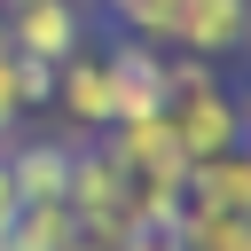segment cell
Returning <instances> with one entry per match:
<instances>
[{"label":"cell","instance_id":"1","mask_svg":"<svg viewBox=\"0 0 251 251\" xmlns=\"http://www.w3.org/2000/svg\"><path fill=\"white\" fill-rule=\"evenodd\" d=\"M165 126H173L188 165H204V157L243 141V110H235V86L220 78V63L173 55V71H165Z\"/></svg>","mask_w":251,"mask_h":251},{"label":"cell","instance_id":"2","mask_svg":"<svg viewBox=\"0 0 251 251\" xmlns=\"http://www.w3.org/2000/svg\"><path fill=\"white\" fill-rule=\"evenodd\" d=\"M71 220L78 227H94V235H126L133 227V180H126V165L102 149V141H78L71 149Z\"/></svg>","mask_w":251,"mask_h":251},{"label":"cell","instance_id":"3","mask_svg":"<svg viewBox=\"0 0 251 251\" xmlns=\"http://www.w3.org/2000/svg\"><path fill=\"white\" fill-rule=\"evenodd\" d=\"M47 110H63V126H78V141H94V133H110L118 126V94H110V55L86 39L71 63H55V94H47Z\"/></svg>","mask_w":251,"mask_h":251},{"label":"cell","instance_id":"4","mask_svg":"<svg viewBox=\"0 0 251 251\" xmlns=\"http://www.w3.org/2000/svg\"><path fill=\"white\" fill-rule=\"evenodd\" d=\"M0 39L31 63H71L86 47V0H16L0 16Z\"/></svg>","mask_w":251,"mask_h":251},{"label":"cell","instance_id":"5","mask_svg":"<svg viewBox=\"0 0 251 251\" xmlns=\"http://www.w3.org/2000/svg\"><path fill=\"white\" fill-rule=\"evenodd\" d=\"M94 141L126 165V180H173V188H188V157H180L165 110H149V118H118V126L94 133Z\"/></svg>","mask_w":251,"mask_h":251},{"label":"cell","instance_id":"6","mask_svg":"<svg viewBox=\"0 0 251 251\" xmlns=\"http://www.w3.org/2000/svg\"><path fill=\"white\" fill-rule=\"evenodd\" d=\"M243 39H251V0H180L173 16V55L220 63V55H243Z\"/></svg>","mask_w":251,"mask_h":251},{"label":"cell","instance_id":"7","mask_svg":"<svg viewBox=\"0 0 251 251\" xmlns=\"http://www.w3.org/2000/svg\"><path fill=\"white\" fill-rule=\"evenodd\" d=\"M102 55H110V94H118V118H149V110H165V71H173V47L118 39V47H102Z\"/></svg>","mask_w":251,"mask_h":251},{"label":"cell","instance_id":"8","mask_svg":"<svg viewBox=\"0 0 251 251\" xmlns=\"http://www.w3.org/2000/svg\"><path fill=\"white\" fill-rule=\"evenodd\" d=\"M71 149H78V141H8L0 157H8L16 196H24V204H63V196H71Z\"/></svg>","mask_w":251,"mask_h":251},{"label":"cell","instance_id":"9","mask_svg":"<svg viewBox=\"0 0 251 251\" xmlns=\"http://www.w3.org/2000/svg\"><path fill=\"white\" fill-rule=\"evenodd\" d=\"M188 204L251 220V141H235V149H220V157L188 165Z\"/></svg>","mask_w":251,"mask_h":251},{"label":"cell","instance_id":"10","mask_svg":"<svg viewBox=\"0 0 251 251\" xmlns=\"http://www.w3.org/2000/svg\"><path fill=\"white\" fill-rule=\"evenodd\" d=\"M71 235H78V220H71V204H24L0 251H71Z\"/></svg>","mask_w":251,"mask_h":251},{"label":"cell","instance_id":"11","mask_svg":"<svg viewBox=\"0 0 251 251\" xmlns=\"http://www.w3.org/2000/svg\"><path fill=\"white\" fill-rule=\"evenodd\" d=\"M180 251H251V220H235V212H204V204H180Z\"/></svg>","mask_w":251,"mask_h":251},{"label":"cell","instance_id":"12","mask_svg":"<svg viewBox=\"0 0 251 251\" xmlns=\"http://www.w3.org/2000/svg\"><path fill=\"white\" fill-rule=\"evenodd\" d=\"M8 55H16V47H8ZM16 94H24V110H47V94H55V63L16 55Z\"/></svg>","mask_w":251,"mask_h":251},{"label":"cell","instance_id":"13","mask_svg":"<svg viewBox=\"0 0 251 251\" xmlns=\"http://www.w3.org/2000/svg\"><path fill=\"white\" fill-rule=\"evenodd\" d=\"M16 126H24V94H16V55H8V39H0V149L16 141Z\"/></svg>","mask_w":251,"mask_h":251},{"label":"cell","instance_id":"14","mask_svg":"<svg viewBox=\"0 0 251 251\" xmlns=\"http://www.w3.org/2000/svg\"><path fill=\"white\" fill-rule=\"evenodd\" d=\"M16 212H24V196H16V180H8V157H0V243H8V227H16Z\"/></svg>","mask_w":251,"mask_h":251},{"label":"cell","instance_id":"15","mask_svg":"<svg viewBox=\"0 0 251 251\" xmlns=\"http://www.w3.org/2000/svg\"><path fill=\"white\" fill-rule=\"evenodd\" d=\"M118 251H180V243H173V235H149V227H133V235L118 243Z\"/></svg>","mask_w":251,"mask_h":251},{"label":"cell","instance_id":"16","mask_svg":"<svg viewBox=\"0 0 251 251\" xmlns=\"http://www.w3.org/2000/svg\"><path fill=\"white\" fill-rule=\"evenodd\" d=\"M118 243H126V235H94V227H78V235H71V251H118Z\"/></svg>","mask_w":251,"mask_h":251},{"label":"cell","instance_id":"17","mask_svg":"<svg viewBox=\"0 0 251 251\" xmlns=\"http://www.w3.org/2000/svg\"><path fill=\"white\" fill-rule=\"evenodd\" d=\"M235 110H243V141H251V86H243V94H235Z\"/></svg>","mask_w":251,"mask_h":251},{"label":"cell","instance_id":"18","mask_svg":"<svg viewBox=\"0 0 251 251\" xmlns=\"http://www.w3.org/2000/svg\"><path fill=\"white\" fill-rule=\"evenodd\" d=\"M243 55H251V39H243Z\"/></svg>","mask_w":251,"mask_h":251},{"label":"cell","instance_id":"19","mask_svg":"<svg viewBox=\"0 0 251 251\" xmlns=\"http://www.w3.org/2000/svg\"><path fill=\"white\" fill-rule=\"evenodd\" d=\"M0 16H8V8H0Z\"/></svg>","mask_w":251,"mask_h":251}]
</instances>
